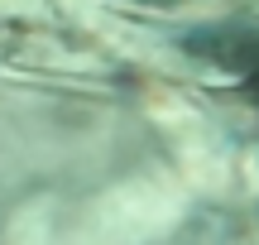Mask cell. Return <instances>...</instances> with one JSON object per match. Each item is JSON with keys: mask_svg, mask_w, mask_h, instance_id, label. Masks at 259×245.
<instances>
[{"mask_svg": "<svg viewBox=\"0 0 259 245\" xmlns=\"http://www.w3.org/2000/svg\"><path fill=\"white\" fill-rule=\"evenodd\" d=\"M187 53L202 63L221 67L240 82V92L259 106V19H221V24H202L183 38Z\"/></svg>", "mask_w": 259, "mask_h": 245, "instance_id": "cell-1", "label": "cell"}]
</instances>
